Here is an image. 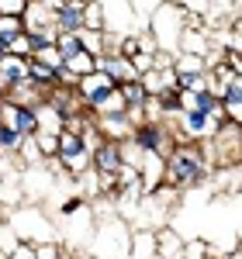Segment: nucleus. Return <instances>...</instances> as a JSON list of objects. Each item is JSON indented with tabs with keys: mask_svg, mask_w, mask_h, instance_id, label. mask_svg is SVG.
I'll list each match as a JSON object with an SVG mask.
<instances>
[{
	"mask_svg": "<svg viewBox=\"0 0 242 259\" xmlns=\"http://www.w3.org/2000/svg\"><path fill=\"white\" fill-rule=\"evenodd\" d=\"M163 177H166V183H170V187H177V190L201 183V177H204V152H201V145L180 142L177 149H170Z\"/></svg>",
	"mask_w": 242,
	"mask_h": 259,
	"instance_id": "obj_1",
	"label": "nucleus"
},
{
	"mask_svg": "<svg viewBox=\"0 0 242 259\" xmlns=\"http://www.w3.org/2000/svg\"><path fill=\"white\" fill-rule=\"evenodd\" d=\"M114 83L107 80V76H101V73H90V76H83L80 83H76V97L83 100V107L87 111H97V114H104L107 111V100L114 97Z\"/></svg>",
	"mask_w": 242,
	"mask_h": 259,
	"instance_id": "obj_2",
	"label": "nucleus"
},
{
	"mask_svg": "<svg viewBox=\"0 0 242 259\" xmlns=\"http://www.w3.org/2000/svg\"><path fill=\"white\" fill-rule=\"evenodd\" d=\"M56 159L69 169V173H87L90 169V149L83 145V139L76 132H62L59 135V149H56Z\"/></svg>",
	"mask_w": 242,
	"mask_h": 259,
	"instance_id": "obj_3",
	"label": "nucleus"
},
{
	"mask_svg": "<svg viewBox=\"0 0 242 259\" xmlns=\"http://www.w3.org/2000/svg\"><path fill=\"white\" fill-rule=\"evenodd\" d=\"M132 142H135V149L145 152V156H163V152L170 149V135H166V128H163L159 121L135 124V128H132Z\"/></svg>",
	"mask_w": 242,
	"mask_h": 259,
	"instance_id": "obj_4",
	"label": "nucleus"
},
{
	"mask_svg": "<svg viewBox=\"0 0 242 259\" xmlns=\"http://www.w3.org/2000/svg\"><path fill=\"white\" fill-rule=\"evenodd\" d=\"M56 35H80L83 31V4H49Z\"/></svg>",
	"mask_w": 242,
	"mask_h": 259,
	"instance_id": "obj_5",
	"label": "nucleus"
},
{
	"mask_svg": "<svg viewBox=\"0 0 242 259\" xmlns=\"http://www.w3.org/2000/svg\"><path fill=\"white\" fill-rule=\"evenodd\" d=\"M0 87H4V90H21V87H28V59L0 56Z\"/></svg>",
	"mask_w": 242,
	"mask_h": 259,
	"instance_id": "obj_6",
	"label": "nucleus"
},
{
	"mask_svg": "<svg viewBox=\"0 0 242 259\" xmlns=\"http://www.w3.org/2000/svg\"><path fill=\"white\" fill-rule=\"evenodd\" d=\"M222 132V124L211 118H204V114H197V111H180V135L183 142H194V139H208L211 132Z\"/></svg>",
	"mask_w": 242,
	"mask_h": 259,
	"instance_id": "obj_7",
	"label": "nucleus"
},
{
	"mask_svg": "<svg viewBox=\"0 0 242 259\" xmlns=\"http://www.w3.org/2000/svg\"><path fill=\"white\" fill-rule=\"evenodd\" d=\"M218 104H222V114H228L232 124H239V118H242V76H232L218 90Z\"/></svg>",
	"mask_w": 242,
	"mask_h": 259,
	"instance_id": "obj_8",
	"label": "nucleus"
},
{
	"mask_svg": "<svg viewBox=\"0 0 242 259\" xmlns=\"http://www.w3.org/2000/svg\"><path fill=\"white\" fill-rule=\"evenodd\" d=\"M118 97H121V104H125V111H128V114H139L142 107L149 104V94H145V87H142L139 80L121 83V87H118Z\"/></svg>",
	"mask_w": 242,
	"mask_h": 259,
	"instance_id": "obj_9",
	"label": "nucleus"
},
{
	"mask_svg": "<svg viewBox=\"0 0 242 259\" xmlns=\"http://www.w3.org/2000/svg\"><path fill=\"white\" fill-rule=\"evenodd\" d=\"M59 66H49V62H38V59H28V83L31 87H59Z\"/></svg>",
	"mask_w": 242,
	"mask_h": 259,
	"instance_id": "obj_10",
	"label": "nucleus"
},
{
	"mask_svg": "<svg viewBox=\"0 0 242 259\" xmlns=\"http://www.w3.org/2000/svg\"><path fill=\"white\" fill-rule=\"evenodd\" d=\"M97 132L111 135L107 142H118V139H125V135H132V118H128V111H121V114H104L101 124H97Z\"/></svg>",
	"mask_w": 242,
	"mask_h": 259,
	"instance_id": "obj_11",
	"label": "nucleus"
},
{
	"mask_svg": "<svg viewBox=\"0 0 242 259\" xmlns=\"http://www.w3.org/2000/svg\"><path fill=\"white\" fill-rule=\"evenodd\" d=\"M80 52H83L80 35H56V59L59 62L73 59V56H80Z\"/></svg>",
	"mask_w": 242,
	"mask_h": 259,
	"instance_id": "obj_12",
	"label": "nucleus"
},
{
	"mask_svg": "<svg viewBox=\"0 0 242 259\" xmlns=\"http://www.w3.org/2000/svg\"><path fill=\"white\" fill-rule=\"evenodd\" d=\"M132 242H139V245H132V259H149L152 252H156V242H152L149 232H142L139 239H132Z\"/></svg>",
	"mask_w": 242,
	"mask_h": 259,
	"instance_id": "obj_13",
	"label": "nucleus"
},
{
	"mask_svg": "<svg viewBox=\"0 0 242 259\" xmlns=\"http://www.w3.org/2000/svg\"><path fill=\"white\" fill-rule=\"evenodd\" d=\"M21 135L18 132H14V128H11V124H4V121H0V149H4V152H14V149H21Z\"/></svg>",
	"mask_w": 242,
	"mask_h": 259,
	"instance_id": "obj_14",
	"label": "nucleus"
},
{
	"mask_svg": "<svg viewBox=\"0 0 242 259\" xmlns=\"http://www.w3.org/2000/svg\"><path fill=\"white\" fill-rule=\"evenodd\" d=\"M31 142H38L42 156H56V149H59V135H52V132H35Z\"/></svg>",
	"mask_w": 242,
	"mask_h": 259,
	"instance_id": "obj_15",
	"label": "nucleus"
},
{
	"mask_svg": "<svg viewBox=\"0 0 242 259\" xmlns=\"http://www.w3.org/2000/svg\"><path fill=\"white\" fill-rule=\"evenodd\" d=\"M156 252H163V256H180L183 252V242L173 235V232H163L159 245H156Z\"/></svg>",
	"mask_w": 242,
	"mask_h": 259,
	"instance_id": "obj_16",
	"label": "nucleus"
},
{
	"mask_svg": "<svg viewBox=\"0 0 242 259\" xmlns=\"http://www.w3.org/2000/svg\"><path fill=\"white\" fill-rule=\"evenodd\" d=\"M28 4L24 0H0V18H24Z\"/></svg>",
	"mask_w": 242,
	"mask_h": 259,
	"instance_id": "obj_17",
	"label": "nucleus"
},
{
	"mask_svg": "<svg viewBox=\"0 0 242 259\" xmlns=\"http://www.w3.org/2000/svg\"><path fill=\"white\" fill-rule=\"evenodd\" d=\"M35 256L38 259H59V249L52 242H45V245H35Z\"/></svg>",
	"mask_w": 242,
	"mask_h": 259,
	"instance_id": "obj_18",
	"label": "nucleus"
},
{
	"mask_svg": "<svg viewBox=\"0 0 242 259\" xmlns=\"http://www.w3.org/2000/svg\"><path fill=\"white\" fill-rule=\"evenodd\" d=\"M11 259H38V256H35V249H31V245H24V242H21V245L11 249Z\"/></svg>",
	"mask_w": 242,
	"mask_h": 259,
	"instance_id": "obj_19",
	"label": "nucleus"
},
{
	"mask_svg": "<svg viewBox=\"0 0 242 259\" xmlns=\"http://www.w3.org/2000/svg\"><path fill=\"white\" fill-rule=\"evenodd\" d=\"M80 207H83V197H69L62 204V214H73V211H80Z\"/></svg>",
	"mask_w": 242,
	"mask_h": 259,
	"instance_id": "obj_20",
	"label": "nucleus"
},
{
	"mask_svg": "<svg viewBox=\"0 0 242 259\" xmlns=\"http://www.w3.org/2000/svg\"><path fill=\"white\" fill-rule=\"evenodd\" d=\"M0 259H11V256H7V252H0Z\"/></svg>",
	"mask_w": 242,
	"mask_h": 259,
	"instance_id": "obj_21",
	"label": "nucleus"
}]
</instances>
